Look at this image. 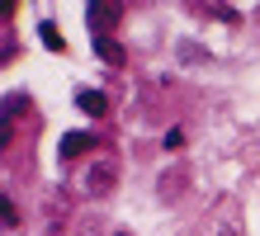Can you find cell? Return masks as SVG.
Masks as SVG:
<instances>
[{
	"label": "cell",
	"mask_w": 260,
	"mask_h": 236,
	"mask_svg": "<svg viewBox=\"0 0 260 236\" xmlns=\"http://www.w3.org/2000/svg\"><path fill=\"white\" fill-rule=\"evenodd\" d=\"M90 147H95V137H90V132H67L62 137V156H67V161H76V156L90 151Z\"/></svg>",
	"instance_id": "3957f363"
},
{
	"label": "cell",
	"mask_w": 260,
	"mask_h": 236,
	"mask_svg": "<svg viewBox=\"0 0 260 236\" xmlns=\"http://www.w3.org/2000/svg\"><path fill=\"white\" fill-rule=\"evenodd\" d=\"M114 184H118V161L100 156V161L85 170V194H95V198H100V194H109Z\"/></svg>",
	"instance_id": "6da1fadb"
},
{
	"label": "cell",
	"mask_w": 260,
	"mask_h": 236,
	"mask_svg": "<svg viewBox=\"0 0 260 236\" xmlns=\"http://www.w3.org/2000/svg\"><path fill=\"white\" fill-rule=\"evenodd\" d=\"M76 104H81L85 114H104V94L100 90H81V94H76Z\"/></svg>",
	"instance_id": "5b68a950"
},
{
	"label": "cell",
	"mask_w": 260,
	"mask_h": 236,
	"mask_svg": "<svg viewBox=\"0 0 260 236\" xmlns=\"http://www.w3.org/2000/svg\"><path fill=\"white\" fill-rule=\"evenodd\" d=\"M118 236H128V231H118Z\"/></svg>",
	"instance_id": "52a82bcc"
},
{
	"label": "cell",
	"mask_w": 260,
	"mask_h": 236,
	"mask_svg": "<svg viewBox=\"0 0 260 236\" xmlns=\"http://www.w3.org/2000/svg\"><path fill=\"white\" fill-rule=\"evenodd\" d=\"M38 33H43V43H48L52 52H62V47H67V43H62V33H57V24H43Z\"/></svg>",
	"instance_id": "8992f818"
},
{
	"label": "cell",
	"mask_w": 260,
	"mask_h": 236,
	"mask_svg": "<svg viewBox=\"0 0 260 236\" xmlns=\"http://www.w3.org/2000/svg\"><path fill=\"white\" fill-rule=\"evenodd\" d=\"M114 24H118V5H90V28H95V38H109Z\"/></svg>",
	"instance_id": "7a4b0ae2"
},
{
	"label": "cell",
	"mask_w": 260,
	"mask_h": 236,
	"mask_svg": "<svg viewBox=\"0 0 260 236\" xmlns=\"http://www.w3.org/2000/svg\"><path fill=\"white\" fill-rule=\"evenodd\" d=\"M95 52L109 61V66H123V43H114V38H95Z\"/></svg>",
	"instance_id": "277c9868"
}]
</instances>
